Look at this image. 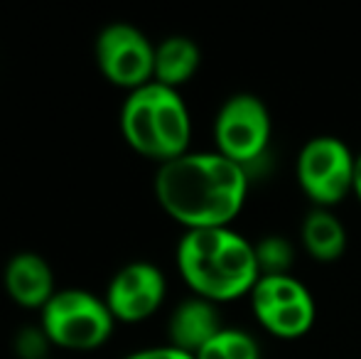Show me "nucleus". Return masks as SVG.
<instances>
[{"label":"nucleus","instance_id":"obj_1","mask_svg":"<svg viewBox=\"0 0 361 359\" xmlns=\"http://www.w3.org/2000/svg\"><path fill=\"white\" fill-rule=\"evenodd\" d=\"M246 195L248 170L219 153H185L155 175L157 202L187 231L228 226Z\"/></svg>","mask_w":361,"mask_h":359},{"label":"nucleus","instance_id":"obj_2","mask_svg":"<svg viewBox=\"0 0 361 359\" xmlns=\"http://www.w3.org/2000/svg\"><path fill=\"white\" fill-rule=\"evenodd\" d=\"M177 269L197 298L212 303L251 296L261 278L253 244L228 226L187 231L177 246Z\"/></svg>","mask_w":361,"mask_h":359},{"label":"nucleus","instance_id":"obj_3","mask_svg":"<svg viewBox=\"0 0 361 359\" xmlns=\"http://www.w3.org/2000/svg\"><path fill=\"white\" fill-rule=\"evenodd\" d=\"M121 130L135 153L157 160L160 165L190 153V111L180 91L157 82L130 91L121 111Z\"/></svg>","mask_w":361,"mask_h":359},{"label":"nucleus","instance_id":"obj_4","mask_svg":"<svg viewBox=\"0 0 361 359\" xmlns=\"http://www.w3.org/2000/svg\"><path fill=\"white\" fill-rule=\"evenodd\" d=\"M114 322L106 300L79 288L57 291L42 308L44 335L64 350H96L111 337Z\"/></svg>","mask_w":361,"mask_h":359},{"label":"nucleus","instance_id":"obj_5","mask_svg":"<svg viewBox=\"0 0 361 359\" xmlns=\"http://www.w3.org/2000/svg\"><path fill=\"white\" fill-rule=\"evenodd\" d=\"M354 170L357 155L332 135L307 140L298 155V182L319 209L339 205L354 192Z\"/></svg>","mask_w":361,"mask_h":359},{"label":"nucleus","instance_id":"obj_6","mask_svg":"<svg viewBox=\"0 0 361 359\" xmlns=\"http://www.w3.org/2000/svg\"><path fill=\"white\" fill-rule=\"evenodd\" d=\"M216 153L248 168L266 155L271 140V114L253 94H236L226 99L214 121Z\"/></svg>","mask_w":361,"mask_h":359},{"label":"nucleus","instance_id":"obj_7","mask_svg":"<svg viewBox=\"0 0 361 359\" xmlns=\"http://www.w3.org/2000/svg\"><path fill=\"white\" fill-rule=\"evenodd\" d=\"M251 308L263 327L281 340H298L314 325V300L293 276H261L251 291Z\"/></svg>","mask_w":361,"mask_h":359},{"label":"nucleus","instance_id":"obj_8","mask_svg":"<svg viewBox=\"0 0 361 359\" xmlns=\"http://www.w3.org/2000/svg\"><path fill=\"white\" fill-rule=\"evenodd\" d=\"M96 64L111 84L135 91L152 82L155 47L138 28L114 23L96 39Z\"/></svg>","mask_w":361,"mask_h":359},{"label":"nucleus","instance_id":"obj_9","mask_svg":"<svg viewBox=\"0 0 361 359\" xmlns=\"http://www.w3.org/2000/svg\"><path fill=\"white\" fill-rule=\"evenodd\" d=\"M165 288V276L157 266L135 261L111 278L104 300L114 320L143 322L162 305Z\"/></svg>","mask_w":361,"mask_h":359},{"label":"nucleus","instance_id":"obj_10","mask_svg":"<svg viewBox=\"0 0 361 359\" xmlns=\"http://www.w3.org/2000/svg\"><path fill=\"white\" fill-rule=\"evenodd\" d=\"M224 330L216 303L190 298L180 303L170 317V345L197 357Z\"/></svg>","mask_w":361,"mask_h":359},{"label":"nucleus","instance_id":"obj_11","mask_svg":"<svg viewBox=\"0 0 361 359\" xmlns=\"http://www.w3.org/2000/svg\"><path fill=\"white\" fill-rule=\"evenodd\" d=\"M5 291L23 308H44L54 298V273L39 254L23 251L5 266Z\"/></svg>","mask_w":361,"mask_h":359},{"label":"nucleus","instance_id":"obj_12","mask_svg":"<svg viewBox=\"0 0 361 359\" xmlns=\"http://www.w3.org/2000/svg\"><path fill=\"white\" fill-rule=\"evenodd\" d=\"M200 64L202 52L195 39L182 37V35L167 37L155 47V74H152V82L177 91L182 84H187L195 77Z\"/></svg>","mask_w":361,"mask_h":359},{"label":"nucleus","instance_id":"obj_13","mask_svg":"<svg viewBox=\"0 0 361 359\" xmlns=\"http://www.w3.org/2000/svg\"><path fill=\"white\" fill-rule=\"evenodd\" d=\"M305 251L314 261H337L347 249V229L329 209H312L302 221Z\"/></svg>","mask_w":361,"mask_h":359},{"label":"nucleus","instance_id":"obj_14","mask_svg":"<svg viewBox=\"0 0 361 359\" xmlns=\"http://www.w3.org/2000/svg\"><path fill=\"white\" fill-rule=\"evenodd\" d=\"M195 359H261V350L248 332L224 327Z\"/></svg>","mask_w":361,"mask_h":359},{"label":"nucleus","instance_id":"obj_15","mask_svg":"<svg viewBox=\"0 0 361 359\" xmlns=\"http://www.w3.org/2000/svg\"><path fill=\"white\" fill-rule=\"evenodd\" d=\"M256 249V264L261 276H290L293 266V246L283 236H266L263 241L253 244Z\"/></svg>","mask_w":361,"mask_h":359},{"label":"nucleus","instance_id":"obj_16","mask_svg":"<svg viewBox=\"0 0 361 359\" xmlns=\"http://www.w3.org/2000/svg\"><path fill=\"white\" fill-rule=\"evenodd\" d=\"M126 359H195L187 352L177 350L172 345H165V347H147V350H138L133 355H128Z\"/></svg>","mask_w":361,"mask_h":359},{"label":"nucleus","instance_id":"obj_17","mask_svg":"<svg viewBox=\"0 0 361 359\" xmlns=\"http://www.w3.org/2000/svg\"><path fill=\"white\" fill-rule=\"evenodd\" d=\"M354 195L361 202V153L357 155V170H354Z\"/></svg>","mask_w":361,"mask_h":359}]
</instances>
